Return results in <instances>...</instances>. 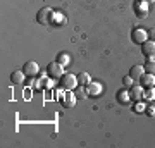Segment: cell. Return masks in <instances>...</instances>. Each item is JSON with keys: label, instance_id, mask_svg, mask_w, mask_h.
Listing matches in <instances>:
<instances>
[{"label": "cell", "instance_id": "8992f818", "mask_svg": "<svg viewBox=\"0 0 155 148\" xmlns=\"http://www.w3.org/2000/svg\"><path fill=\"white\" fill-rule=\"evenodd\" d=\"M66 22H67V17L64 16L62 12H59V11L52 12V17H50V24H52V26L62 28V26H66Z\"/></svg>", "mask_w": 155, "mask_h": 148}, {"label": "cell", "instance_id": "3957f363", "mask_svg": "<svg viewBox=\"0 0 155 148\" xmlns=\"http://www.w3.org/2000/svg\"><path fill=\"white\" fill-rule=\"evenodd\" d=\"M52 12H54V9H50V7H43V9H40L38 14H36V21H38V24H41V26L50 24Z\"/></svg>", "mask_w": 155, "mask_h": 148}, {"label": "cell", "instance_id": "8fae6325", "mask_svg": "<svg viewBox=\"0 0 155 148\" xmlns=\"http://www.w3.org/2000/svg\"><path fill=\"white\" fill-rule=\"evenodd\" d=\"M140 84H141L143 88H152V86H155V74L143 72V76L140 77Z\"/></svg>", "mask_w": 155, "mask_h": 148}, {"label": "cell", "instance_id": "d6986e66", "mask_svg": "<svg viewBox=\"0 0 155 148\" xmlns=\"http://www.w3.org/2000/svg\"><path fill=\"white\" fill-rule=\"evenodd\" d=\"M143 98H147V100H155V86H152V88H147L143 91Z\"/></svg>", "mask_w": 155, "mask_h": 148}, {"label": "cell", "instance_id": "5b68a950", "mask_svg": "<svg viewBox=\"0 0 155 148\" xmlns=\"http://www.w3.org/2000/svg\"><path fill=\"white\" fill-rule=\"evenodd\" d=\"M22 71L28 77H35L36 74H40V66L35 61H28L24 66H22Z\"/></svg>", "mask_w": 155, "mask_h": 148}, {"label": "cell", "instance_id": "9a60e30c", "mask_svg": "<svg viewBox=\"0 0 155 148\" xmlns=\"http://www.w3.org/2000/svg\"><path fill=\"white\" fill-rule=\"evenodd\" d=\"M24 77H26L24 71H14L11 74V83L12 84H21V83H24Z\"/></svg>", "mask_w": 155, "mask_h": 148}, {"label": "cell", "instance_id": "d4e9b609", "mask_svg": "<svg viewBox=\"0 0 155 148\" xmlns=\"http://www.w3.org/2000/svg\"><path fill=\"white\" fill-rule=\"evenodd\" d=\"M148 38L152 40V41H155V28H152V29L148 31Z\"/></svg>", "mask_w": 155, "mask_h": 148}, {"label": "cell", "instance_id": "ffe728a7", "mask_svg": "<svg viewBox=\"0 0 155 148\" xmlns=\"http://www.w3.org/2000/svg\"><path fill=\"white\" fill-rule=\"evenodd\" d=\"M122 83H124V86L126 88H131L134 84V79L131 76H124V79H122Z\"/></svg>", "mask_w": 155, "mask_h": 148}, {"label": "cell", "instance_id": "603a6c76", "mask_svg": "<svg viewBox=\"0 0 155 148\" xmlns=\"http://www.w3.org/2000/svg\"><path fill=\"white\" fill-rule=\"evenodd\" d=\"M66 91H67V90H64V88H62V90H57V91H55V98L57 100H62V98H64V95H66Z\"/></svg>", "mask_w": 155, "mask_h": 148}, {"label": "cell", "instance_id": "6da1fadb", "mask_svg": "<svg viewBox=\"0 0 155 148\" xmlns=\"http://www.w3.org/2000/svg\"><path fill=\"white\" fill-rule=\"evenodd\" d=\"M61 86L64 88V90H67V91H72L74 88L79 86L78 76H74V74H71V72H66V74L61 77Z\"/></svg>", "mask_w": 155, "mask_h": 148}, {"label": "cell", "instance_id": "7402d4cb", "mask_svg": "<svg viewBox=\"0 0 155 148\" xmlns=\"http://www.w3.org/2000/svg\"><path fill=\"white\" fill-rule=\"evenodd\" d=\"M145 109H147V105H143V104H136L134 105V112H138V114H141V112H145Z\"/></svg>", "mask_w": 155, "mask_h": 148}, {"label": "cell", "instance_id": "52a82bcc", "mask_svg": "<svg viewBox=\"0 0 155 148\" xmlns=\"http://www.w3.org/2000/svg\"><path fill=\"white\" fill-rule=\"evenodd\" d=\"M141 54L147 57V59H155V41L152 40H147L145 43H141Z\"/></svg>", "mask_w": 155, "mask_h": 148}, {"label": "cell", "instance_id": "7a4b0ae2", "mask_svg": "<svg viewBox=\"0 0 155 148\" xmlns=\"http://www.w3.org/2000/svg\"><path fill=\"white\" fill-rule=\"evenodd\" d=\"M47 72H48V76L54 77V79H61V77L66 74V71H64V66H62V64H59L57 61L50 62L48 67H47Z\"/></svg>", "mask_w": 155, "mask_h": 148}, {"label": "cell", "instance_id": "ac0fdd59", "mask_svg": "<svg viewBox=\"0 0 155 148\" xmlns=\"http://www.w3.org/2000/svg\"><path fill=\"white\" fill-rule=\"evenodd\" d=\"M145 72H150V74H155V59H148V61L143 64Z\"/></svg>", "mask_w": 155, "mask_h": 148}, {"label": "cell", "instance_id": "277c9868", "mask_svg": "<svg viewBox=\"0 0 155 148\" xmlns=\"http://www.w3.org/2000/svg\"><path fill=\"white\" fill-rule=\"evenodd\" d=\"M147 38H148V33H147L145 29H141V28H134L133 31H131V41L136 43V45L145 43Z\"/></svg>", "mask_w": 155, "mask_h": 148}, {"label": "cell", "instance_id": "9c48e42d", "mask_svg": "<svg viewBox=\"0 0 155 148\" xmlns=\"http://www.w3.org/2000/svg\"><path fill=\"white\" fill-rule=\"evenodd\" d=\"M143 86L141 84H138V83H134L133 86L129 88V93H131V98L134 100V102H140V100L143 98Z\"/></svg>", "mask_w": 155, "mask_h": 148}, {"label": "cell", "instance_id": "7c38bea8", "mask_svg": "<svg viewBox=\"0 0 155 148\" xmlns=\"http://www.w3.org/2000/svg\"><path fill=\"white\" fill-rule=\"evenodd\" d=\"M61 102H62V105H64V109H72V107L76 105V95L72 93V91H67Z\"/></svg>", "mask_w": 155, "mask_h": 148}, {"label": "cell", "instance_id": "5bb4252c", "mask_svg": "<svg viewBox=\"0 0 155 148\" xmlns=\"http://www.w3.org/2000/svg\"><path fill=\"white\" fill-rule=\"evenodd\" d=\"M143 72H145L143 66H133L131 67V71H129V76L133 77L134 81H140V77L143 76Z\"/></svg>", "mask_w": 155, "mask_h": 148}, {"label": "cell", "instance_id": "cb8c5ba5", "mask_svg": "<svg viewBox=\"0 0 155 148\" xmlns=\"http://www.w3.org/2000/svg\"><path fill=\"white\" fill-rule=\"evenodd\" d=\"M145 112H147L150 117H153V115H155V107H153V105H148V107L145 109Z\"/></svg>", "mask_w": 155, "mask_h": 148}, {"label": "cell", "instance_id": "484cf974", "mask_svg": "<svg viewBox=\"0 0 155 148\" xmlns=\"http://www.w3.org/2000/svg\"><path fill=\"white\" fill-rule=\"evenodd\" d=\"M143 2H147V4H153L155 0H143Z\"/></svg>", "mask_w": 155, "mask_h": 148}, {"label": "cell", "instance_id": "4fadbf2b", "mask_svg": "<svg viewBox=\"0 0 155 148\" xmlns=\"http://www.w3.org/2000/svg\"><path fill=\"white\" fill-rule=\"evenodd\" d=\"M131 93H129V90H121L119 93H117V102L121 105H127L129 102H131Z\"/></svg>", "mask_w": 155, "mask_h": 148}, {"label": "cell", "instance_id": "2e32d148", "mask_svg": "<svg viewBox=\"0 0 155 148\" xmlns=\"http://www.w3.org/2000/svg\"><path fill=\"white\" fill-rule=\"evenodd\" d=\"M57 62H59V64H62L64 67L69 66V64H71V55L67 54V52H62V54L57 55Z\"/></svg>", "mask_w": 155, "mask_h": 148}, {"label": "cell", "instance_id": "ba28073f", "mask_svg": "<svg viewBox=\"0 0 155 148\" xmlns=\"http://www.w3.org/2000/svg\"><path fill=\"white\" fill-rule=\"evenodd\" d=\"M84 90H86V95H88V97H98V95L102 93V84H100L98 81H91L90 84L84 86Z\"/></svg>", "mask_w": 155, "mask_h": 148}, {"label": "cell", "instance_id": "44dd1931", "mask_svg": "<svg viewBox=\"0 0 155 148\" xmlns=\"http://www.w3.org/2000/svg\"><path fill=\"white\" fill-rule=\"evenodd\" d=\"M54 84H55L54 77H52V79H43V88H45V90H52V88H54Z\"/></svg>", "mask_w": 155, "mask_h": 148}, {"label": "cell", "instance_id": "e0dca14e", "mask_svg": "<svg viewBox=\"0 0 155 148\" xmlns=\"http://www.w3.org/2000/svg\"><path fill=\"white\" fill-rule=\"evenodd\" d=\"M78 83H79L81 86H86V84L91 83V77H90L88 72H79V74H78Z\"/></svg>", "mask_w": 155, "mask_h": 148}, {"label": "cell", "instance_id": "30bf717a", "mask_svg": "<svg viewBox=\"0 0 155 148\" xmlns=\"http://www.w3.org/2000/svg\"><path fill=\"white\" fill-rule=\"evenodd\" d=\"M134 14L138 17H147V14H148V4L143 2V0H138L134 4Z\"/></svg>", "mask_w": 155, "mask_h": 148}]
</instances>
